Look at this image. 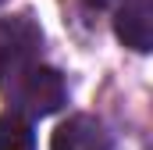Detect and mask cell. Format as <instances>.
<instances>
[{
	"mask_svg": "<svg viewBox=\"0 0 153 150\" xmlns=\"http://www.w3.org/2000/svg\"><path fill=\"white\" fill-rule=\"evenodd\" d=\"M7 100H11V114L18 118H46V114L61 111L68 100V86L57 68L46 64H29L18 75H11L7 86Z\"/></svg>",
	"mask_w": 153,
	"mask_h": 150,
	"instance_id": "obj_1",
	"label": "cell"
},
{
	"mask_svg": "<svg viewBox=\"0 0 153 150\" xmlns=\"http://www.w3.org/2000/svg\"><path fill=\"white\" fill-rule=\"evenodd\" d=\"M43 50V29L29 14L0 18V79H11L22 68L36 64Z\"/></svg>",
	"mask_w": 153,
	"mask_h": 150,
	"instance_id": "obj_2",
	"label": "cell"
},
{
	"mask_svg": "<svg viewBox=\"0 0 153 150\" xmlns=\"http://www.w3.org/2000/svg\"><path fill=\"white\" fill-rule=\"evenodd\" d=\"M50 150H111V132L103 129L100 118L93 114H75L68 118L57 132Z\"/></svg>",
	"mask_w": 153,
	"mask_h": 150,
	"instance_id": "obj_3",
	"label": "cell"
},
{
	"mask_svg": "<svg viewBox=\"0 0 153 150\" xmlns=\"http://www.w3.org/2000/svg\"><path fill=\"white\" fill-rule=\"evenodd\" d=\"M114 32L125 46L146 54L153 46V7L150 0H125L114 18Z\"/></svg>",
	"mask_w": 153,
	"mask_h": 150,
	"instance_id": "obj_4",
	"label": "cell"
},
{
	"mask_svg": "<svg viewBox=\"0 0 153 150\" xmlns=\"http://www.w3.org/2000/svg\"><path fill=\"white\" fill-rule=\"evenodd\" d=\"M0 150H36V132L18 114H0Z\"/></svg>",
	"mask_w": 153,
	"mask_h": 150,
	"instance_id": "obj_5",
	"label": "cell"
},
{
	"mask_svg": "<svg viewBox=\"0 0 153 150\" xmlns=\"http://www.w3.org/2000/svg\"><path fill=\"white\" fill-rule=\"evenodd\" d=\"M0 4H4V0H0Z\"/></svg>",
	"mask_w": 153,
	"mask_h": 150,
	"instance_id": "obj_6",
	"label": "cell"
}]
</instances>
